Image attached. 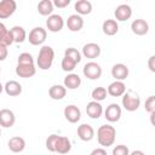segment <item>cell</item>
Returning a JSON list of instances; mask_svg holds the SVG:
<instances>
[{"label": "cell", "mask_w": 155, "mask_h": 155, "mask_svg": "<svg viewBox=\"0 0 155 155\" xmlns=\"http://www.w3.org/2000/svg\"><path fill=\"white\" fill-rule=\"evenodd\" d=\"M116 138V130L111 125H102L97 130V140L103 148H108L114 144Z\"/></svg>", "instance_id": "obj_1"}, {"label": "cell", "mask_w": 155, "mask_h": 155, "mask_svg": "<svg viewBox=\"0 0 155 155\" xmlns=\"http://www.w3.org/2000/svg\"><path fill=\"white\" fill-rule=\"evenodd\" d=\"M53 59H54V51L51 46H42L39 51V54H38V59H36V64L39 67V69L41 70H47L52 67V63H53Z\"/></svg>", "instance_id": "obj_2"}, {"label": "cell", "mask_w": 155, "mask_h": 155, "mask_svg": "<svg viewBox=\"0 0 155 155\" xmlns=\"http://www.w3.org/2000/svg\"><path fill=\"white\" fill-rule=\"evenodd\" d=\"M122 107L125 110L127 111H136L139 105H140V98L137 93H134L133 91H127L122 94V99H121Z\"/></svg>", "instance_id": "obj_3"}, {"label": "cell", "mask_w": 155, "mask_h": 155, "mask_svg": "<svg viewBox=\"0 0 155 155\" xmlns=\"http://www.w3.org/2000/svg\"><path fill=\"white\" fill-rule=\"evenodd\" d=\"M46 38H47V31L42 27H35V28H33L29 31V35H28L29 42L31 45H34V46L42 45L45 42Z\"/></svg>", "instance_id": "obj_4"}, {"label": "cell", "mask_w": 155, "mask_h": 155, "mask_svg": "<svg viewBox=\"0 0 155 155\" xmlns=\"http://www.w3.org/2000/svg\"><path fill=\"white\" fill-rule=\"evenodd\" d=\"M84 75L90 80H97L102 76V67L96 62H88L84 65Z\"/></svg>", "instance_id": "obj_5"}, {"label": "cell", "mask_w": 155, "mask_h": 155, "mask_svg": "<svg viewBox=\"0 0 155 155\" xmlns=\"http://www.w3.org/2000/svg\"><path fill=\"white\" fill-rule=\"evenodd\" d=\"M46 27L52 33H58L63 29L64 27V19L61 15H51L48 16V18L46 19Z\"/></svg>", "instance_id": "obj_6"}, {"label": "cell", "mask_w": 155, "mask_h": 155, "mask_svg": "<svg viewBox=\"0 0 155 155\" xmlns=\"http://www.w3.org/2000/svg\"><path fill=\"white\" fill-rule=\"evenodd\" d=\"M17 8V4L15 0H2L0 1V19H5L11 17Z\"/></svg>", "instance_id": "obj_7"}, {"label": "cell", "mask_w": 155, "mask_h": 155, "mask_svg": "<svg viewBox=\"0 0 155 155\" xmlns=\"http://www.w3.org/2000/svg\"><path fill=\"white\" fill-rule=\"evenodd\" d=\"M121 107L116 103H111L107 107L105 111H104V117L109 121V122H116L120 120L121 117Z\"/></svg>", "instance_id": "obj_8"}, {"label": "cell", "mask_w": 155, "mask_h": 155, "mask_svg": "<svg viewBox=\"0 0 155 155\" xmlns=\"http://www.w3.org/2000/svg\"><path fill=\"white\" fill-rule=\"evenodd\" d=\"M16 122V116L15 113L7 108H4L0 110V126L5 128H10L15 125Z\"/></svg>", "instance_id": "obj_9"}, {"label": "cell", "mask_w": 155, "mask_h": 155, "mask_svg": "<svg viewBox=\"0 0 155 155\" xmlns=\"http://www.w3.org/2000/svg\"><path fill=\"white\" fill-rule=\"evenodd\" d=\"M114 16H115V18H116V22H117V21L125 22V21H127V19L131 18V16H132V8H131V6L127 5V4H121V5H119V6L115 8Z\"/></svg>", "instance_id": "obj_10"}, {"label": "cell", "mask_w": 155, "mask_h": 155, "mask_svg": "<svg viewBox=\"0 0 155 155\" xmlns=\"http://www.w3.org/2000/svg\"><path fill=\"white\" fill-rule=\"evenodd\" d=\"M128 73H130V70H128L127 65L124 63H116L111 68V76L116 81H124L128 76Z\"/></svg>", "instance_id": "obj_11"}, {"label": "cell", "mask_w": 155, "mask_h": 155, "mask_svg": "<svg viewBox=\"0 0 155 155\" xmlns=\"http://www.w3.org/2000/svg\"><path fill=\"white\" fill-rule=\"evenodd\" d=\"M131 30H132L133 34L142 36V35L148 34V31H149V24H148V22L145 19L137 18V19H134L131 23Z\"/></svg>", "instance_id": "obj_12"}, {"label": "cell", "mask_w": 155, "mask_h": 155, "mask_svg": "<svg viewBox=\"0 0 155 155\" xmlns=\"http://www.w3.org/2000/svg\"><path fill=\"white\" fill-rule=\"evenodd\" d=\"M64 117L70 122V124H76L80 119H81V111L80 109L74 105V104H70V105H67L64 108Z\"/></svg>", "instance_id": "obj_13"}, {"label": "cell", "mask_w": 155, "mask_h": 155, "mask_svg": "<svg viewBox=\"0 0 155 155\" xmlns=\"http://www.w3.org/2000/svg\"><path fill=\"white\" fill-rule=\"evenodd\" d=\"M101 46L96 42H88L82 47V56L90 59H94L101 54Z\"/></svg>", "instance_id": "obj_14"}, {"label": "cell", "mask_w": 155, "mask_h": 155, "mask_svg": "<svg viewBox=\"0 0 155 155\" xmlns=\"http://www.w3.org/2000/svg\"><path fill=\"white\" fill-rule=\"evenodd\" d=\"M35 73H36L35 64H17L16 67V74L19 78L28 79V78L34 76Z\"/></svg>", "instance_id": "obj_15"}, {"label": "cell", "mask_w": 155, "mask_h": 155, "mask_svg": "<svg viewBox=\"0 0 155 155\" xmlns=\"http://www.w3.org/2000/svg\"><path fill=\"white\" fill-rule=\"evenodd\" d=\"M86 113L91 119H99L103 114V107L99 102L91 101L86 105Z\"/></svg>", "instance_id": "obj_16"}, {"label": "cell", "mask_w": 155, "mask_h": 155, "mask_svg": "<svg viewBox=\"0 0 155 155\" xmlns=\"http://www.w3.org/2000/svg\"><path fill=\"white\" fill-rule=\"evenodd\" d=\"M78 136L84 142H90L94 137V130L88 124H82L78 127Z\"/></svg>", "instance_id": "obj_17"}, {"label": "cell", "mask_w": 155, "mask_h": 155, "mask_svg": "<svg viewBox=\"0 0 155 155\" xmlns=\"http://www.w3.org/2000/svg\"><path fill=\"white\" fill-rule=\"evenodd\" d=\"M65 24H67V27H68V29L70 31H79L84 27V18L81 16L76 15V13L75 15H70L68 17Z\"/></svg>", "instance_id": "obj_18"}, {"label": "cell", "mask_w": 155, "mask_h": 155, "mask_svg": "<svg viewBox=\"0 0 155 155\" xmlns=\"http://www.w3.org/2000/svg\"><path fill=\"white\" fill-rule=\"evenodd\" d=\"M125 92H126V85L124 84V81L115 80L107 88V93L110 94L111 97H121Z\"/></svg>", "instance_id": "obj_19"}, {"label": "cell", "mask_w": 155, "mask_h": 155, "mask_svg": "<svg viewBox=\"0 0 155 155\" xmlns=\"http://www.w3.org/2000/svg\"><path fill=\"white\" fill-rule=\"evenodd\" d=\"M4 91L10 97H17V96H19L22 93V85L16 80H10V81H7L5 84Z\"/></svg>", "instance_id": "obj_20"}, {"label": "cell", "mask_w": 155, "mask_h": 155, "mask_svg": "<svg viewBox=\"0 0 155 155\" xmlns=\"http://www.w3.org/2000/svg\"><path fill=\"white\" fill-rule=\"evenodd\" d=\"M71 149V143L70 140L68 139V137H64V136H59L57 142H56V145H54V153H58V154H68Z\"/></svg>", "instance_id": "obj_21"}, {"label": "cell", "mask_w": 155, "mask_h": 155, "mask_svg": "<svg viewBox=\"0 0 155 155\" xmlns=\"http://www.w3.org/2000/svg\"><path fill=\"white\" fill-rule=\"evenodd\" d=\"M81 85V78L78 74L70 73L68 74L63 80V86L68 90H76Z\"/></svg>", "instance_id": "obj_22"}, {"label": "cell", "mask_w": 155, "mask_h": 155, "mask_svg": "<svg viewBox=\"0 0 155 155\" xmlns=\"http://www.w3.org/2000/svg\"><path fill=\"white\" fill-rule=\"evenodd\" d=\"M7 147L12 153H22L25 148V140L19 136H15V137L10 138Z\"/></svg>", "instance_id": "obj_23"}, {"label": "cell", "mask_w": 155, "mask_h": 155, "mask_svg": "<svg viewBox=\"0 0 155 155\" xmlns=\"http://www.w3.org/2000/svg\"><path fill=\"white\" fill-rule=\"evenodd\" d=\"M74 8L76 11V15H90L92 12V4L88 0H78L74 5Z\"/></svg>", "instance_id": "obj_24"}, {"label": "cell", "mask_w": 155, "mask_h": 155, "mask_svg": "<svg viewBox=\"0 0 155 155\" xmlns=\"http://www.w3.org/2000/svg\"><path fill=\"white\" fill-rule=\"evenodd\" d=\"M102 30L105 35L113 36L119 31V24L115 19H105L102 24Z\"/></svg>", "instance_id": "obj_25"}, {"label": "cell", "mask_w": 155, "mask_h": 155, "mask_svg": "<svg viewBox=\"0 0 155 155\" xmlns=\"http://www.w3.org/2000/svg\"><path fill=\"white\" fill-rule=\"evenodd\" d=\"M67 88L63 85H52L48 90V96L54 101H61L65 97Z\"/></svg>", "instance_id": "obj_26"}, {"label": "cell", "mask_w": 155, "mask_h": 155, "mask_svg": "<svg viewBox=\"0 0 155 155\" xmlns=\"http://www.w3.org/2000/svg\"><path fill=\"white\" fill-rule=\"evenodd\" d=\"M10 30H11L12 36H13V42H16V44H22V42L27 39V31L24 30L23 27L15 25V27H12Z\"/></svg>", "instance_id": "obj_27"}, {"label": "cell", "mask_w": 155, "mask_h": 155, "mask_svg": "<svg viewBox=\"0 0 155 155\" xmlns=\"http://www.w3.org/2000/svg\"><path fill=\"white\" fill-rule=\"evenodd\" d=\"M38 12L41 16H51L53 12V4L51 0H41L38 4Z\"/></svg>", "instance_id": "obj_28"}, {"label": "cell", "mask_w": 155, "mask_h": 155, "mask_svg": "<svg viewBox=\"0 0 155 155\" xmlns=\"http://www.w3.org/2000/svg\"><path fill=\"white\" fill-rule=\"evenodd\" d=\"M107 94H108V93H107V88H104V87H102V86H98V87L93 88L92 92H91L92 99L96 101V102H99V103L107 98Z\"/></svg>", "instance_id": "obj_29"}, {"label": "cell", "mask_w": 155, "mask_h": 155, "mask_svg": "<svg viewBox=\"0 0 155 155\" xmlns=\"http://www.w3.org/2000/svg\"><path fill=\"white\" fill-rule=\"evenodd\" d=\"M64 57H68V58L73 59L76 64L81 62V53L76 48H74V47H68L64 51Z\"/></svg>", "instance_id": "obj_30"}, {"label": "cell", "mask_w": 155, "mask_h": 155, "mask_svg": "<svg viewBox=\"0 0 155 155\" xmlns=\"http://www.w3.org/2000/svg\"><path fill=\"white\" fill-rule=\"evenodd\" d=\"M61 65H62V69H63L64 71H68V73H69V71H73V70L75 69L76 63H75L73 59L68 58V57H63Z\"/></svg>", "instance_id": "obj_31"}, {"label": "cell", "mask_w": 155, "mask_h": 155, "mask_svg": "<svg viewBox=\"0 0 155 155\" xmlns=\"http://www.w3.org/2000/svg\"><path fill=\"white\" fill-rule=\"evenodd\" d=\"M17 64H34V58L30 53L23 52L17 58Z\"/></svg>", "instance_id": "obj_32"}, {"label": "cell", "mask_w": 155, "mask_h": 155, "mask_svg": "<svg viewBox=\"0 0 155 155\" xmlns=\"http://www.w3.org/2000/svg\"><path fill=\"white\" fill-rule=\"evenodd\" d=\"M58 134H51L47 137L46 139V149L51 153H54V145H56V142L58 139Z\"/></svg>", "instance_id": "obj_33"}, {"label": "cell", "mask_w": 155, "mask_h": 155, "mask_svg": "<svg viewBox=\"0 0 155 155\" xmlns=\"http://www.w3.org/2000/svg\"><path fill=\"white\" fill-rule=\"evenodd\" d=\"M113 155H130V149L125 144H119L113 148Z\"/></svg>", "instance_id": "obj_34"}, {"label": "cell", "mask_w": 155, "mask_h": 155, "mask_svg": "<svg viewBox=\"0 0 155 155\" xmlns=\"http://www.w3.org/2000/svg\"><path fill=\"white\" fill-rule=\"evenodd\" d=\"M0 44H2V45H5V46H11L12 44H13V36H12V33H11V30H8L7 29V31L2 35V38L0 39Z\"/></svg>", "instance_id": "obj_35"}, {"label": "cell", "mask_w": 155, "mask_h": 155, "mask_svg": "<svg viewBox=\"0 0 155 155\" xmlns=\"http://www.w3.org/2000/svg\"><path fill=\"white\" fill-rule=\"evenodd\" d=\"M144 108L148 113H155V97L154 96H149L148 99L144 103Z\"/></svg>", "instance_id": "obj_36"}, {"label": "cell", "mask_w": 155, "mask_h": 155, "mask_svg": "<svg viewBox=\"0 0 155 155\" xmlns=\"http://www.w3.org/2000/svg\"><path fill=\"white\" fill-rule=\"evenodd\" d=\"M52 4H53V7L56 6L58 8H64L70 4V0H54L52 1Z\"/></svg>", "instance_id": "obj_37"}, {"label": "cell", "mask_w": 155, "mask_h": 155, "mask_svg": "<svg viewBox=\"0 0 155 155\" xmlns=\"http://www.w3.org/2000/svg\"><path fill=\"white\" fill-rule=\"evenodd\" d=\"M7 54H8V50H7V46L0 44V62L5 61L7 58Z\"/></svg>", "instance_id": "obj_38"}, {"label": "cell", "mask_w": 155, "mask_h": 155, "mask_svg": "<svg viewBox=\"0 0 155 155\" xmlns=\"http://www.w3.org/2000/svg\"><path fill=\"white\" fill-rule=\"evenodd\" d=\"M90 155H107V150L104 148H96L91 151Z\"/></svg>", "instance_id": "obj_39"}, {"label": "cell", "mask_w": 155, "mask_h": 155, "mask_svg": "<svg viewBox=\"0 0 155 155\" xmlns=\"http://www.w3.org/2000/svg\"><path fill=\"white\" fill-rule=\"evenodd\" d=\"M154 62H155V56L153 54V56H150L149 57V61H148V67H149V69H150V71H155V64H154Z\"/></svg>", "instance_id": "obj_40"}, {"label": "cell", "mask_w": 155, "mask_h": 155, "mask_svg": "<svg viewBox=\"0 0 155 155\" xmlns=\"http://www.w3.org/2000/svg\"><path fill=\"white\" fill-rule=\"evenodd\" d=\"M6 31H7V28L5 27V24H4V23H1V22H0V39L2 38V35H4Z\"/></svg>", "instance_id": "obj_41"}, {"label": "cell", "mask_w": 155, "mask_h": 155, "mask_svg": "<svg viewBox=\"0 0 155 155\" xmlns=\"http://www.w3.org/2000/svg\"><path fill=\"white\" fill-rule=\"evenodd\" d=\"M130 155H145L142 150H133L132 153H130Z\"/></svg>", "instance_id": "obj_42"}, {"label": "cell", "mask_w": 155, "mask_h": 155, "mask_svg": "<svg viewBox=\"0 0 155 155\" xmlns=\"http://www.w3.org/2000/svg\"><path fill=\"white\" fill-rule=\"evenodd\" d=\"M4 91V86L1 85V82H0V94H1V92Z\"/></svg>", "instance_id": "obj_43"}, {"label": "cell", "mask_w": 155, "mask_h": 155, "mask_svg": "<svg viewBox=\"0 0 155 155\" xmlns=\"http://www.w3.org/2000/svg\"><path fill=\"white\" fill-rule=\"evenodd\" d=\"M0 136H1V128H0Z\"/></svg>", "instance_id": "obj_44"}, {"label": "cell", "mask_w": 155, "mask_h": 155, "mask_svg": "<svg viewBox=\"0 0 155 155\" xmlns=\"http://www.w3.org/2000/svg\"><path fill=\"white\" fill-rule=\"evenodd\" d=\"M0 73H1V68H0Z\"/></svg>", "instance_id": "obj_45"}]
</instances>
